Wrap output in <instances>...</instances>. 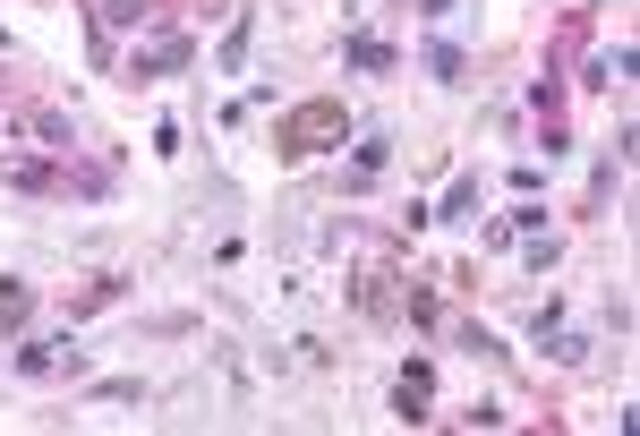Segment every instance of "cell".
I'll return each instance as SVG.
<instances>
[{"label":"cell","instance_id":"1","mask_svg":"<svg viewBox=\"0 0 640 436\" xmlns=\"http://www.w3.org/2000/svg\"><path fill=\"white\" fill-rule=\"evenodd\" d=\"M342 137H351L342 103H299V111H282V129H274V155L299 163V155H324V146H342Z\"/></svg>","mask_w":640,"mask_h":436},{"label":"cell","instance_id":"2","mask_svg":"<svg viewBox=\"0 0 640 436\" xmlns=\"http://www.w3.org/2000/svg\"><path fill=\"white\" fill-rule=\"evenodd\" d=\"M196 43L189 34H162V43H146V52H128V77H171V68H189Z\"/></svg>","mask_w":640,"mask_h":436},{"label":"cell","instance_id":"3","mask_svg":"<svg viewBox=\"0 0 640 436\" xmlns=\"http://www.w3.org/2000/svg\"><path fill=\"white\" fill-rule=\"evenodd\" d=\"M0 180H9V189H34V198H61L68 189V171L34 163V155H0Z\"/></svg>","mask_w":640,"mask_h":436},{"label":"cell","instance_id":"4","mask_svg":"<svg viewBox=\"0 0 640 436\" xmlns=\"http://www.w3.org/2000/svg\"><path fill=\"white\" fill-rule=\"evenodd\" d=\"M128 26H146V0H95V43H111Z\"/></svg>","mask_w":640,"mask_h":436},{"label":"cell","instance_id":"5","mask_svg":"<svg viewBox=\"0 0 640 436\" xmlns=\"http://www.w3.org/2000/svg\"><path fill=\"white\" fill-rule=\"evenodd\" d=\"M26 129H34V146H52V155L77 146V120H68V111H26Z\"/></svg>","mask_w":640,"mask_h":436},{"label":"cell","instance_id":"6","mask_svg":"<svg viewBox=\"0 0 640 436\" xmlns=\"http://www.w3.org/2000/svg\"><path fill=\"white\" fill-rule=\"evenodd\" d=\"M427 394H436V376H427V369L410 360V369H402V385H393V403H402V419H427Z\"/></svg>","mask_w":640,"mask_h":436},{"label":"cell","instance_id":"7","mask_svg":"<svg viewBox=\"0 0 640 436\" xmlns=\"http://www.w3.org/2000/svg\"><path fill=\"white\" fill-rule=\"evenodd\" d=\"M18 369H26V376H52V369H77V351H61V342H26V351H18Z\"/></svg>","mask_w":640,"mask_h":436},{"label":"cell","instance_id":"8","mask_svg":"<svg viewBox=\"0 0 640 436\" xmlns=\"http://www.w3.org/2000/svg\"><path fill=\"white\" fill-rule=\"evenodd\" d=\"M359 308H367V317H393V291H384V274H359Z\"/></svg>","mask_w":640,"mask_h":436},{"label":"cell","instance_id":"9","mask_svg":"<svg viewBox=\"0 0 640 436\" xmlns=\"http://www.w3.org/2000/svg\"><path fill=\"white\" fill-rule=\"evenodd\" d=\"M26 308H34V291H26V283H0V326H18Z\"/></svg>","mask_w":640,"mask_h":436},{"label":"cell","instance_id":"10","mask_svg":"<svg viewBox=\"0 0 640 436\" xmlns=\"http://www.w3.org/2000/svg\"><path fill=\"white\" fill-rule=\"evenodd\" d=\"M384 155H393L384 137H359V189H367V180H376V171H384Z\"/></svg>","mask_w":640,"mask_h":436},{"label":"cell","instance_id":"11","mask_svg":"<svg viewBox=\"0 0 640 436\" xmlns=\"http://www.w3.org/2000/svg\"><path fill=\"white\" fill-rule=\"evenodd\" d=\"M248 34H256V18H239V26L223 34V68H239V61H248Z\"/></svg>","mask_w":640,"mask_h":436},{"label":"cell","instance_id":"12","mask_svg":"<svg viewBox=\"0 0 640 436\" xmlns=\"http://www.w3.org/2000/svg\"><path fill=\"white\" fill-rule=\"evenodd\" d=\"M351 68H393V52H384L376 34H359V43H351Z\"/></svg>","mask_w":640,"mask_h":436},{"label":"cell","instance_id":"13","mask_svg":"<svg viewBox=\"0 0 640 436\" xmlns=\"http://www.w3.org/2000/svg\"><path fill=\"white\" fill-rule=\"evenodd\" d=\"M410 9H427V18H445V9H452V0H410Z\"/></svg>","mask_w":640,"mask_h":436}]
</instances>
